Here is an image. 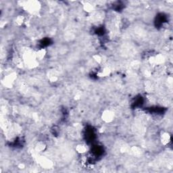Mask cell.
<instances>
[{
  "label": "cell",
  "instance_id": "7a4b0ae2",
  "mask_svg": "<svg viewBox=\"0 0 173 173\" xmlns=\"http://www.w3.org/2000/svg\"><path fill=\"white\" fill-rule=\"evenodd\" d=\"M16 77H17V75L14 72L9 74L7 75L6 77H5V79H4L5 85L8 86H12V84L14 83V81L16 80Z\"/></svg>",
  "mask_w": 173,
  "mask_h": 173
},
{
  "label": "cell",
  "instance_id": "277c9868",
  "mask_svg": "<svg viewBox=\"0 0 173 173\" xmlns=\"http://www.w3.org/2000/svg\"><path fill=\"white\" fill-rule=\"evenodd\" d=\"M39 6L37 2H30V4L28 6H26V9H28V12H30L31 13H35L36 12H37V10H39Z\"/></svg>",
  "mask_w": 173,
  "mask_h": 173
},
{
  "label": "cell",
  "instance_id": "5b68a950",
  "mask_svg": "<svg viewBox=\"0 0 173 173\" xmlns=\"http://www.w3.org/2000/svg\"><path fill=\"white\" fill-rule=\"evenodd\" d=\"M170 136L169 134L167 133H164L162 134V136H161V141L164 145H167L168 143L170 142Z\"/></svg>",
  "mask_w": 173,
  "mask_h": 173
},
{
  "label": "cell",
  "instance_id": "52a82bcc",
  "mask_svg": "<svg viewBox=\"0 0 173 173\" xmlns=\"http://www.w3.org/2000/svg\"><path fill=\"white\" fill-rule=\"evenodd\" d=\"M77 151L78 152L80 153V154H84L86 152L87 150V148H86V145H83V144H80V145H78L77 148H76Z\"/></svg>",
  "mask_w": 173,
  "mask_h": 173
},
{
  "label": "cell",
  "instance_id": "8fae6325",
  "mask_svg": "<svg viewBox=\"0 0 173 173\" xmlns=\"http://www.w3.org/2000/svg\"><path fill=\"white\" fill-rule=\"evenodd\" d=\"M85 9L86 11L87 12H91L93 9V7L91 5H87V6H85Z\"/></svg>",
  "mask_w": 173,
  "mask_h": 173
},
{
  "label": "cell",
  "instance_id": "6da1fadb",
  "mask_svg": "<svg viewBox=\"0 0 173 173\" xmlns=\"http://www.w3.org/2000/svg\"><path fill=\"white\" fill-rule=\"evenodd\" d=\"M39 163L44 168H51L53 166V162L45 157H41L39 159Z\"/></svg>",
  "mask_w": 173,
  "mask_h": 173
},
{
  "label": "cell",
  "instance_id": "30bf717a",
  "mask_svg": "<svg viewBox=\"0 0 173 173\" xmlns=\"http://www.w3.org/2000/svg\"><path fill=\"white\" fill-rule=\"evenodd\" d=\"M23 21H24V18L22 16H19L18 17H17L16 20V22L18 25H22L23 23Z\"/></svg>",
  "mask_w": 173,
  "mask_h": 173
},
{
  "label": "cell",
  "instance_id": "ba28073f",
  "mask_svg": "<svg viewBox=\"0 0 173 173\" xmlns=\"http://www.w3.org/2000/svg\"><path fill=\"white\" fill-rule=\"evenodd\" d=\"M45 147H46V146H45V144L43 142H39V143L37 144V145H36V150L37 151V152H42V151H44L45 150Z\"/></svg>",
  "mask_w": 173,
  "mask_h": 173
},
{
  "label": "cell",
  "instance_id": "3957f363",
  "mask_svg": "<svg viewBox=\"0 0 173 173\" xmlns=\"http://www.w3.org/2000/svg\"><path fill=\"white\" fill-rule=\"evenodd\" d=\"M114 114L110 110H105L102 114V119L106 122H112L114 119Z\"/></svg>",
  "mask_w": 173,
  "mask_h": 173
},
{
  "label": "cell",
  "instance_id": "8992f818",
  "mask_svg": "<svg viewBox=\"0 0 173 173\" xmlns=\"http://www.w3.org/2000/svg\"><path fill=\"white\" fill-rule=\"evenodd\" d=\"M45 53H46V51H45V49H40L36 53L35 58L37 59H39V60H42L45 57Z\"/></svg>",
  "mask_w": 173,
  "mask_h": 173
},
{
  "label": "cell",
  "instance_id": "9c48e42d",
  "mask_svg": "<svg viewBox=\"0 0 173 173\" xmlns=\"http://www.w3.org/2000/svg\"><path fill=\"white\" fill-rule=\"evenodd\" d=\"M110 70L108 68H104L100 70V72L98 73L100 77H106V76L109 75Z\"/></svg>",
  "mask_w": 173,
  "mask_h": 173
}]
</instances>
